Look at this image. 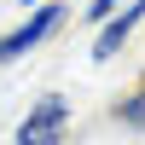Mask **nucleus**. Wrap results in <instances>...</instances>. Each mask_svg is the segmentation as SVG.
<instances>
[{"mask_svg":"<svg viewBox=\"0 0 145 145\" xmlns=\"http://www.w3.org/2000/svg\"><path fill=\"white\" fill-rule=\"evenodd\" d=\"M116 12V0H93V18H110Z\"/></svg>","mask_w":145,"mask_h":145,"instance_id":"39448f33","label":"nucleus"},{"mask_svg":"<svg viewBox=\"0 0 145 145\" xmlns=\"http://www.w3.org/2000/svg\"><path fill=\"white\" fill-rule=\"evenodd\" d=\"M58 29V6H41L35 12L29 23H23V29H12V35H0V64H6V58H18V52H29V46H41L46 35Z\"/></svg>","mask_w":145,"mask_h":145,"instance_id":"f03ea898","label":"nucleus"},{"mask_svg":"<svg viewBox=\"0 0 145 145\" xmlns=\"http://www.w3.org/2000/svg\"><path fill=\"white\" fill-rule=\"evenodd\" d=\"M23 6H29V0H23Z\"/></svg>","mask_w":145,"mask_h":145,"instance_id":"423d86ee","label":"nucleus"},{"mask_svg":"<svg viewBox=\"0 0 145 145\" xmlns=\"http://www.w3.org/2000/svg\"><path fill=\"white\" fill-rule=\"evenodd\" d=\"M145 18V0H134V6H128L122 12V18H110V23H105V35H99V46H93V58H110L116 52V46H122L128 41V29H134V23Z\"/></svg>","mask_w":145,"mask_h":145,"instance_id":"7ed1b4c3","label":"nucleus"},{"mask_svg":"<svg viewBox=\"0 0 145 145\" xmlns=\"http://www.w3.org/2000/svg\"><path fill=\"white\" fill-rule=\"evenodd\" d=\"M122 122H134V128H145V93H134V99L122 105Z\"/></svg>","mask_w":145,"mask_h":145,"instance_id":"20e7f679","label":"nucleus"},{"mask_svg":"<svg viewBox=\"0 0 145 145\" xmlns=\"http://www.w3.org/2000/svg\"><path fill=\"white\" fill-rule=\"evenodd\" d=\"M64 122H70V105L46 93V99L35 105L29 116H23V128H18V145H58V139H64Z\"/></svg>","mask_w":145,"mask_h":145,"instance_id":"f257e3e1","label":"nucleus"}]
</instances>
